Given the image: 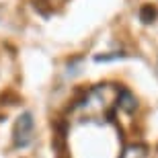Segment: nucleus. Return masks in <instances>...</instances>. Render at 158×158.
<instances>
[{
    "instance_id": "f257e3e1",
    "label": "nucleus",
    "mask_w": 158,
    "mask_h": 158,
    "mask_svg": "<svg viewBox=\"0 0 158 158\" xmlns=\"http://www.w3.org/2000/svg\"><path fill=\"white\" fill-rule=\"evenodd\" d=\"M117 97H119L117 86H113V84H101V86L93 88L78 107L84 109L90 119L101 121L103 117H111L113 105L117 107Z\"/></svg>"
},
{
    "instance_id": "f03ea898",
    "label": "nucleus",
    "mask_w": 158,
    "mask_h": 158,
    "mask_svg": "<svg viewBox=\"0 0 158 158\" xmlns=\"http://www.w3.org/2000/svg\"><path fill=\"white\" fill-rule=\"evenodd\" d=\"M12 140L17 148H25L33 142V115L31 113H23L15 123L12 129Z\"/></svg>"
},
{
    "instance_id": "7ed1b4c3",
    "label": "nucleus",
    "mask_w": 158,
    "mask_h": 158,
    "mask_svg": "<svg viewBox=\"0 0 158 158\" xmlns=\"http://www.w3.org/2000/svg\"><path fill=\"white\" fill-rule=\"evenodd\" d=\"M117 107H119V109H123L125 113H134L135 107H138V99H135V97L129 93V90H125V88H119Z\"/></svg>"
},
{
    "instance_id": "20e7f679",
    "label": "nucleus",
    "mask_w": 158,
    "mask_h": 158,
    "mask_svg": "<svg viewBox=\"0 0 158 158\" xmlns=\"http://www.w3.org/2000/svg\"><path fill=\"white\" fill-rule=\"evenodd\" d=\"M146 154L148 148L144 144H129V146H125V150L121 152L119 158H146Z\"/></svg>"
},
{
    "instance_id": "39448f33",
    "label": "nucleus",
    "mask_w": 158,
    "mask_h": 158,
    "mask_svg": "<svg viewBox=\"0 0 158 158\" xmlns=\"http://www.w3.org/2000/svg\"><path fill=\"white\" fill-rule=\"evenodd\" d=\"M156 15H158V10L154 8L152 4H144L140 8V21L144 25H150V23H154V19H156Z\"/></svg>"
},
{
    "instance_id": "423d86ee",
    "label": "nucleus",
    "mask_w": 158,
    "mask_h": 158,
    "mask_svg": "<svg viewBox=\"0 0 158 158\" xmlns=\"http://www.w3.org/2000/svg\"><path fill=\"white\" fill-rule=\"evenodd\" d=\"M125 53H103V56H94V62H113V60H123Z\"/></svg>"
}]
</instances>
